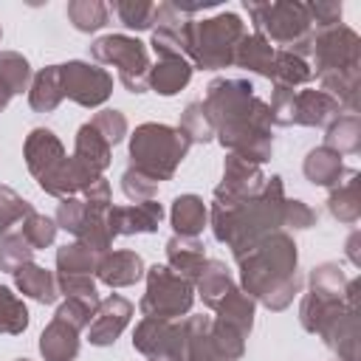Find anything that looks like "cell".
Returning a JSON list of instances; mask_svg holds the SVG:
<instances>
[{
    "instance_id": "cell-1",
    "label": "cell",
    "mask_w": 361,
    "mask_h": 361,
    "mask_svg": "<svg viewBox=\"0 0 361 361\" xmlns=\"http://www.w3.org/2000/svg\"><path fill=\"white\" fill-rule=\"evenodd\" d=\"M203 107L223 147L251 164H262L271 158V110L254 96L248 79H214L206 87Z\"/></svg>"
},
{
    "instance_id": "cell-2",
    "label": "cell",
    "mask_w": 361,
    "mask_h": 361,
    "mask_svg": "<svg viewBox=\"0 0 361 361\" xmlns=\"http://www.w3.org/2000/svg\"><path fill=\"white\" fill-rule=\"evenodd\" d=\"M243 285L271 310H285L299 293L296 245L285 231H271L240 259Z\"/></svg>"
},
{
    "instance_id": "cell-3",
    "label": "cell",
    "mask_w": 361,
    "mask_h": 361,
    "mask_svg": "<svg viewBox=\"0 0 361 361\" xmlns=\"http://www.w3.org/2000/svg\"><path fill=\"white\" fill-rule=\"evenodd\" d=\"M310 51L316 56V76L322 79V90L330 93L338 104L355 113L358 104V62L361 42L358 34L347 25H333L313 34Z\"/></svg>"
},
{
    "instance_id": "cell-4",
    "label": "cell",
    "mask_w": 361,
    "mask_h": 361,
    "mask_svg": "<svg viewBox=\"0 0 361 361\" xmlns=\"http://www.w3.org/2000/svg\"><path fill=\"white\" fill-rule=\"evenodd\" d=\"M189 144L192 141L180 130H175V127L141 124L133 133V141H130L133 169L141 172L144 178H149L152 183H161V180L172 178V172L183 161Z\"/></svg>"
},
{
    "instance_id": "cell-5",
    "label": "cell",
    "mask_w": 361,
    "mask_h": 361,
    "mask_svg": "<svg viewBox=\"0 0 361 361\" xmlns=\"http://www.w3.org/2000/svg\"><path fill=\"white\" fill-rule=\"evenodd\" d=\"M245 11L251 14L254 31L262 39L282 45V51L296 56L310 54L313 25L305 3H245Z\"/></svg>"
},
{
    "instance_id": "cell-6",
    "label": "cell",
    "mask_w": 361,
    "mask_h": 361,
    "mask_svg": "<svg viewBox=\"0 0 361 361\" xmlns=\"http://www.w3.org/2000/svg\"><path fill=\"white\" fill-rule=\"evenodd\" d=\"M245 37L243 20L231 11L209 17L203 23H189V48L186 56H192L200 68H226L234 62V48Z\"/></svg>"
},
{
    "instance_id": "cell-7",
    "label": "cell",
    "mask_w": 361,
    "mask_h": 361,
    "mask_svg": "<svg viewBox=\"0 0 361 361\" xmlns=\"http://www.w3.org/2000/svg\"><path fill=\"white\" fill-rule=\"evenodd\" d=\"M90 56L96 62L118 68V79L130 93L147 90V73H149V56L144 42L127 34H107L90 45Z\"/></svg>"
},
{
    "instance_id": "cell-8",
    "label": "cell",
    "mask_w": 361,
    "mask_h": 361,
    "mask_svg": "<svg viewBox=\"0 0 361 361\" xmlns=\"http://www.w3.org/2000/svg\"><path fill=\"white\" fill-rule=\"evenodd\" d=\"M192 282L169 265H152L147 274V293L141 299L144 319H175L192 307Z\"/></svg>"
},
{
    "instance_id": "cell-9",
    "label": "cell",
    "mask_w": 361,
    "mask_h": 361,
    "mask_svg": "<svg viewBox=\"0 0 361 361\" xmlns=\"http://www.w3.org/2000/svg\"><path fill=\"white\" fill-rule=\"evenodd\" d=\"M59 82H62V96L82 107L102 104L113 90V76L104 68L79 59L59 65Z\"/></svg>"
},
{
    "instance_id": "cell-10",
    "label": "cell",
    "mask_w": 361,
    "mask_h": 361,
    "mask_svg": "<svg viewBox=\"0 0 361 361\" xmlns=\"http://www.w3.org/2000/svg\"><path fill=\"white\" fill-rule=\"evenodd\" d=\"M130 316H133V305L124 296H118V293H113L104 302H99V307L93 313V322L87 324L90 344H96V347L113 344L118 338V333L127 327Z\"/></svg>"
},
{
    "instance_id": "cell-11",
    "label": "cell",
    "mask_w": 361,
    "mask_h": 361,
    "mask_svg": "<svg viewBox=\"0 0 361 361\" xmlns=\"http://www.w3.org/2000/svg\"><path fill=\"white\" fill-rule=\"evenodd\" d=\"M341 116V104L324 93V90H299L293 96V113L290 124H305V127H327Z\"/></svg>"
},
{
    "instance_id": "cell-12",
    "label": "cell",
    "mask_w": 361,
    "mask_h": 361,
    "mask_svg": "<svg viewBox=\"0 0 361 361\" xmlns=\"http://www.w3.org/2000/svg\"><path fill=\"white\" fill-rule=\"evenodd\" d=\"M161 217H164V209L155 200H141L133 206H116V209L110 206L107 209V223H110L113 237L135 234V231H155Z\"/></svg>"
},
{
    "instance_id": "cell-13",
    "label": "cell",
    "mask_w": 361,
    "mask_h": 361,
    "mask_svg": "<svg viewBox=\"0 0 361 361\" xmlns=\"http://www.w3.org/2000/svg\"><path fill=\"white\" fill-rule=\"evenodd\" d=\"M62 158H65V149L51 130H45V127L31 130V135L25 141V164L37 180H42Z\"/></svg>"
},
{
    "instance_id": "cell-14",
    "label": "cell",
    "mask_w": 361,
    "mask_h": 361,
    "mask_svg": "<svg viewBox=\"0 0 361 361\" xmlns=\"http://www.w3.org/2000/svg\"><path fill=\"white\" fill-rule=\"evenodd\" d=\"M71 158L93 178H102V169L110 164V144L99 135L93 124H82L76 133V149Z\"/></svg>"
},
{
    "instance_id": "cell-15",
    "label": "cell",
    "mask_w": 361,
    "mask_h": 361,
    "mask_svg": "<svg viewBox=\"0 0 361 361\" xmlns=\"http://www.w3.org/2000/svg\"><path fill=\"white\" fill-rule=\"evenodd\" d=\"M96 274H99V279L104 285L124 288V285H133L135 279H141L144 262H141V257L135 251H113V254H102L99 257Z\"/></svg>"
},
{
    "instance_id": "cell-16",
    "label": "cell",
    "mask_w": 361,
    "mask_h": 361,
    "mask_svg": "<svg viewBox=\"0 0 361 361\" xmlns=\"http://www.w3.org/2000/svg\"><path fill=\"white\" fill-rule=\"evenodd\" d=\"M79 330L65 324L62 319L54 316V322L42 330L39 336V350L45 355V361H73L79 353Z\"/></svg>"
},
{
    "instance_id": "cell-17",
    "label": "cell",
    "mask_w": 361,
    "mask_h": 361,
    "mask_svg": "<svg viewBox=\"0 0 361 361\" xmlns=\"http://www.w3.org/2000/svg\"><path fill=\"white\" fill-rule=\"evenodd\" d=\"M166 259H169V268L175 274H180L183 279H197V274L203 271L206 265V257H203V245L197 243V237H172L166 243Z\"/></svg>"
},
{
    "instance_id": "cell-18",
    "label": "cell",
    "mask_w": 361,
    "mask_h": 361,
    "mask_svg": "<svg viewBox=\"0 0 361 361\" xmlns=\"http://www.w3.org/2000/svg\"><path fill=\"white\" fill-rule=\"evenodd\" d=\"M189 79H192V65L186 62V56H166L155 68H149L147 87H152L161 96H172L180 87H186Z\"/></svg>"
},
{
    "instance_id": "cell-19",
    "label": "cell",
    "mask_w": 361,
    "mask_h": 361,
    "mask_svg": "<svg viewBox=\"0 0 361 361\" xmlns=\"http://www.w3.org/2000/svg\"><path fill=\"white\" fill-rule=\"evenodd\" d=\"M14 279H17V288H20L25 296H31V299H37V302H42V305H51V302H56V296H59L56 276H54L51 271H45V268L34 265V262H25L23 268H17V271H14Z\"/></svg>"
},
{
    "instance_id": "cell-20",
    "label": "cell",
    "mask_w": 361,
    "mask_h": 361,
    "mask_svg": "<svg viewBox=\"0 0 361 361\" xmlns=\"http://www.w3.org/2000/svg\"><path fill=\"white\" fill-rule=\"evenodd\" d=\"M274 54H276V48H274L268 39H262L259 34H251V37L245 34V37L237 42V48H234V65L248 68V71L262 73V76H271Z\"/></svg>"
},
{
    "instance_id": "cell-21",
    "label": "cell",
    "mask_w": 361,
    "mask_h": 361,
    "mask_svg": "<svg viewBox=\"0 0 361 361\" xmlns=\"http://www.w3.org/2000/svg\"><path fill=\"white\" fill-rule=\"evenodd\" d=\"M341 175H344V164H341V155L327 149V147H319V149H310L307 158H305V178L316 186H336L341 183Z\"/></svg>"
},
{
    "instance_id": "cell-22",
    "label": "cell",
    "mask_w": 361,
    "mask_h": 361,
    "mask_svg": "<svg viewBox=\"0 0 361 361\" xmlns=\"http://www.w3.org/2000/svg\"><path fill=\"white\" fill-rule=\"evenodd\" d=\"M206 226V206L197 195H180L172 203V228L178 237H197Z\"/></svg>"
},
{
    "instance_id": "cell-23",
    "label": "cell",
    "mask_w": 361,
    "mask_h": 361,
    "mask_svg": "<svg viewBox=\"0 0 361 361\" xmlns=\"http://www.w3.org/2000/svg\"><path fill=\"white\" fill-rule=\"evenodd\" d=\"M62 82H59V65H51L34 76V85L28 90V102L39 113H51L62 102Z\"/></svg>"
},
{
    "instance_id": "cell-24",
    "label": "cell",
    "mask_w": 361,
    "mask_h": 361,
    "mask_svg": "<svg viewBox=\"0 0 361 361\" xmlns=\"http://www.w3.org/2000/svg\"><path fill=\"white\" fill-rule=\"evenodd\" d=\"M214 310H217V319H220V322L237 327L240 333H248L251 324H254V302H251L248 293H243V290H237V288H231V290L220 299V305H217Z\"/></svg>"
},
{
    "instance_id": "cell-25",
    "label": "cell",
    "mask_w": 361,
    "mask_h": 361,
    "mask_svg": "<svg viewBox=\"0 0 361 361\" xmlns=\"http://www.w3.org/2000/svg\"><path fill=\"white\" fill-rule=\"evenodd\" d=\"M324 147L344 155V152H358L361 147V124H358V113H344L338 116L330 127H327V138Z\"/></svg>"
},
{
    "instance_id": "cell-26",
    "label": "cell",
    "mask_w": 361,
    "mask_h": 361,
    "mask_svg": "<svg viewBox=\"0 0 361 361\" xmlns=\"http://www.w3.org/2000/svg\"><path fill=\"white\" fill-rule=\"evenodd\" d=\"M310 76H313V71L307 68V62L302 56L288 54V51H276L274 54V65H271V76L268 79H274L276 85L293 90L296 85L310 82Z\"/></svg>"
},
{
    "instance_id": "cell-27",
    "label": "cell",
    "mask_w": 361,
    "mask_h": 361,
    "mask_svg": "<svg viewBox=\"0 0 361 361\" xmlns=\"http://www.w3.org/2000/svg\"><path fill=\"white\" fill-rule=\"evenodd\" d=\"M195 282H197V290H200V296H203V302L209 307H217L220 299L234 288L231 279H228V274H226V265L223 262H214V259L203 265V271L197 274Z\"/></svg>"
},
{
    "instance_id": "cell-28",
    "label": "cell",
    "mask_w": 361,
    "mask_h": 361,
    "mask_svg": "<svg viewBox=\"0 0 361 361\" xmlns=\"http://www.w3.org/2000/svg\"><path fill=\"white\" fill-rule=\"evenodd\" d=\"M68 20L76 31H99L110 20V6L99 0H76L68 3Z\"/></svg>"
},
{
    "instance_id": "cell-29",
    "label": "cell",
    "mask_w": 361,
    "mask_h": 361,
    "mask_svg": "<svg viewBox=\"0 0 361 361\" xmlns=\"http://www.w3.org/2000/svg\"><path fill=\"white\" fill-rule=\"evenodd\" d=\"M327 206H330L333 217L341 220V223H355V220H358V214H361V200H358V175H355V172H350V180H347L344 186L333 189Z\"/></svg>"
},
{
    "instance_id": "cell-30",
    "label": "cell",
    "mask_w": 361,
    "mask_h": 361,
    "mask_svg": "<svg viewBox=\"0 0 361 361\" xmlns=\"http://www.w3.org/2000/svg\"><path fill=\"white\" fill-rule=\"evenodd\" d=\"M99 257L93 248H87L85 243H73V245H62L59 254H56V265H59V274H87L96 271L99 265Z\"/></svg>"
},
{
    "instance_id": "cell-31",
    "label": "cell",
    "mask_w": 361,
    "mask_h": 361,
    "mask_svg": "<svg viewBox=\"0 0 361 361\" xmlns=\"http://www.w3.org/2000/svg\"><path fill=\"white\" fill-rule=\"evenodd\" d=\"M209 333H212V344H214V350H217V355L223 361H234V358H240L245 353V333H240L237 327L214 319Z\"/></svg>"
},
{
    "instance_id": "cell-32",
    "label": "cell",
    "mask_w": 361,
    "mask_h": 361,
    "mask_svg": "<svg viewBox=\"0 0 361 361\" xmlns=\"http://www.w3.org/2000/svg\"><path fill=\"white\" fill-rule=\"evenodd\" d=\"M25 327H28V310H25L23 299H17L8 288L0 285V333L17 336Z\"/></svg>"
},
{
    "instance_id": "cell-33",
    "label": "cell",
    "mask_w": 361,
    "mask_h": 361,
    "mask_svg": "<svg viewBox=\"0 0 361 361\" xmlns=\"http://www.w3.org/2000/svg\"><path fill=\"white\" fill-rule=\"evenodd\" d=\"M31 257H34V248L28 245V240L20 231H6L0 237V268L3 271L14 274L25 262H31Z\"/></svg>"
},
{
    "instance_id": "cell-34",
    "label": "cell",
    "mask_w": 361,
    "mask_h": 361,
    "mask_svg": "<svg viewBox=\"0 0 361 361\" xmlns=\"http://www.w3.org/2000/svg\"><path fill=\"white\" fill-rule=\"evenodd\" d=\"M28 79H31L28 59L20 56V54H14V51H3L0 54V82L11 93H23L28 87Z\"/></svg>"
},
{
    "instance_id": "cell-35",
    "label": "cell",
    "mask_w": 361,
    "mask_h": 361,
    "mask_svg": "<svg viewBox=\"0 0 361 361\" xmlns=\"http://www.w3.org/2000/svg\"><path fill=\"white\" fill-rule=\"evenodd\" d=\"M110 14H116L121 20L124 28L133 31H144L152 28V14H155V3H135V0H118L110 6Z\"/></svg>"
},
{
    "instance_id": "cell-36",
    "label": "cell",
    "mask_w": 361,
    "mask_h": 361,
    "mask_svg": "<svg viewBox=\"0 0 361 361\" xmlns=\"http://www.w3.org/2000/svg\"><path fill=\"white\" fill-rule=\"evenodd\" d=\"M28 214H34L31 203L23 200L14 189L8 186H0V231H14V226H20Z\"/></svg>"
},
{
    "instance_id": "cell-37",
    "label": "cell",
    "mask_w": 361,
    "mask_h": 361,
    "mask_svg": "<svg viewBox=\"0 0 361 361\" xmlns=\"http://www.w3.org/2000/svg\"><path fill=\"white\" fill-rule=\"evenodd\" d=\"M178 130H180L189 141H209V138L214 135V124H212V118H209L203 102H192V104H186Z\"/></svg>"
},
{
    "instance_id": "cell-38",
    "label": "cell",
    "mask_w": 361,
    "mask_h": 361,
    "mask_svg": "<svg viewBox=\"0 0 361 361\" xmlns=\"http://www.w3.org/2000/svg\"><path fill=\"white\" fill-rule=\"evenodd\" d=\"M20 234L28 240V245L37 251V248H45V245H51L54 243V237H56V223L51 220V217H45V214H28L23 223H20Z\"/></svg>"
},
{
    "instance_id": "cell-39",
    "label": "cell",
    "mask_w": 361,
    "mask_h": 361,
    "mask_svg": "<svg viewBox=\"0 0 361 361\" xmlns=\"http://www.w3.org/2000/svg\"><path fill=\"white\" fill-rule=\"evenodd\" d=\"M87 203L85 200H76V197H65L62 203H59V212H56V223L62 226V228H68L71 234H79L82 231V226H85V220H87Z\"/></svg>"
},
{
    "instance_id": "cell-40",
    "label": "cell",
    "mask_w": 361,
    "mask_h": 361,
    "mask_svg": "<svg viewBox=\"0 0 361 361\" xmlns=\"http://www.w3.org/2000/svg\"><path fill=\"white\" fill-rule=\"evenodd\" d=\"M90 124L99 130V135H102L107 144H118V141L124 138V133H127V118H124L118 110H102Z\"/></svg>"
},
{
    "instance_id": "cell-41",
    "label": "cell",
    "mask_w": 361,
    "mask_h": 361,
    "mask_svg": "<svg viewBox=\"0 0 361 361\" xmlns=\"http://www.w3.org/2000/svg\"><path fill=\"white\" fill-rule=\"evenodd\" d=\"M56 288H59L65 296H79V299L99 302L93 276H87V274H59V276H56Z\"/></svg>"
},
{
    "instance_id": "cell-42",
    "label": "cell",
    "mask_w": 361,
    "mask_h": 361,
    "mask_svg": "<svg viewBox=\"0 0 361 361\" xmlns=\"http://www.w3.org/2000/svg\"><path fill=\"white\" fill-rule=\"evenodd\" d=\"M121 189H124V195H127L130 200L141 203V200H152L158 183H152L149 178H144L141 172H135V169L130 166V169L121 175Z\"/></svg>"
},
{
    "instance_id": "cell-43",
    "label": "cell",
    "mask_w": 361,
    "mask_h": 361,
    "mask_svg": "<svg viewBox=\"0 0 361 361\" xmlns=\"http://www.w3.org/2000/svg\"><path fill=\"white\" fill-rule=\"evenodd\" d=\"M307 17H310V25L316 31H324V28H333L341 23V3H307Z\"/></svg>"
},
{
    "instance_id": "cell-44",
    "label": "cell",
    "mask_w": 361,
    "mask_h": 361,
    "mask_svg": "<svg viewBox=\"0 0 361 361\" xmlns=\"http://www.w3.org/2000/svg\"><path fill=\"white\" fill-rule=\"evenodd\" d=\"M316 223V212L307 209L302 200H285L282 206V226L288 228H307Z\"/></svg>"
},
{
    "instance_id": "cell-45",
    "label": "cell",
    "mask_w": 361,
    "mask_h": 361,
    "mask_svg": "<svg viewBox=\"0 0 361 361\" xmlns=\"http://www.w3.org/2000/svg\"><path fill=\"white\" fill-rule=\"evenodd\" d=\"M11 96H14V93H11V90H8L3 82H0V110H6V104L11 102Z\"/></svg>"
},
{
    "instance_id": "cell-46",
    "label": "cell",
    "mask_w": 361,
    "mask_h": 361,
    "mask_svg": "<svg viewBox=\"0 0 361 361\" xmlns=\"http://www.w3.org/2000/svg\"><path fill=\"white\" fill-rule=\"evenodd\" d=\"M17 361H28V358H17Z\"/></svg>"
},
{
    "instance_id": "cell-47",
    "label": "cell",
    "mask_w": 361,
    "mask_h": 361,
    "mask_svg": "<svg viewBox=\"0 0 361 361\" xmlns=\"http://www.w3.org/2000/svg\"><path fill=\"white\" fill-rule=\"evenodd\" d=\"M0 37H3V31H0Z\"/></svg>"
}]
</instances>
